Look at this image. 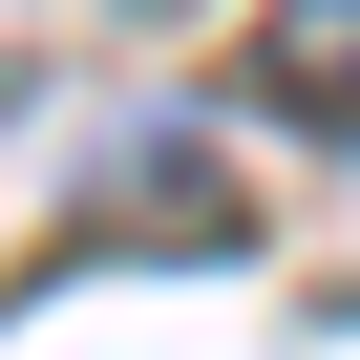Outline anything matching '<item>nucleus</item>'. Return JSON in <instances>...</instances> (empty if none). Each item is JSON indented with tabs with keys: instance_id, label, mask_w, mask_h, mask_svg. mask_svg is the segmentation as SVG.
<instances>
[{
	"instance_id": "1",
	"label": "nucleus",
	"mask_w": 360,
	"mask_h": 360,
	"mask_svg": "<svg viewBox=\"0 0 360 360\" xmlns=\"http://www.w3.org/2000/svg\"><path fill=\"white\" fill-rule=\"evenodd\" d=\"M255 85L297 127H360V0H276V22H255Z\"/></svg>"
},
{
	"instance_id": "2",
	"label": "nucleus",
	"mask_w": 360,
	"mask_h": 360,
	"mask_svg": "<svg viewBox=\"0 0 360 360\" xmlns=\"http://www.w3.org/2000/svg\"><path fill=\"white\" fill-rule=\"evenodd\" d=\"M148 22H169V0H148Z\"/></svg>"
}]
</instances>
